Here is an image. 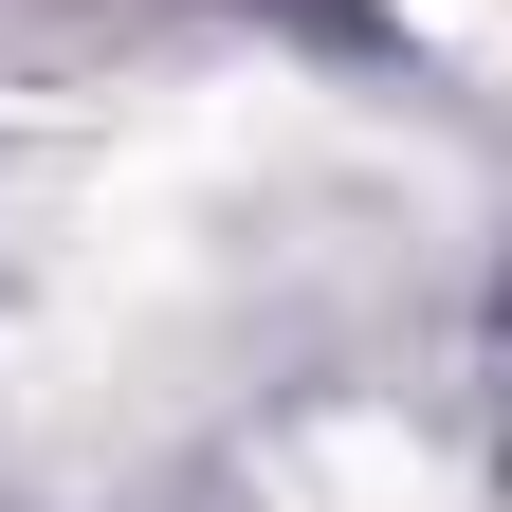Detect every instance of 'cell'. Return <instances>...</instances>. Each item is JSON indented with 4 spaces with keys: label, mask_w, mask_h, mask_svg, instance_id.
Listing matches in <instances>:
<instances>
[{
    "label": "cell",
    "mask_w": 512,
    "mask_h": 512,
    "mask_svg": "<svg viewBox=\"0 0 512 512\" xmlns=\"http://www.w3.org/2000/svg\"><path fill=\"white\" fill-rule=\"evenodd\" d=\"M403 19H421L439 55H494V74H512V0H403Z\"/></svg>",
    "instance_id": "obj_1"
}]
</instances>
